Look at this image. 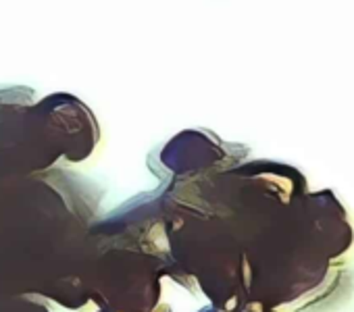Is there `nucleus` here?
Masks as SVG:
<instances>
[{"mask_svg": "<svg viewBox=\"0 0 354 312\" xmlns=\"http://www.w3.org/2000/svg\"><path fill=\"white\" fill-rule=\"evenodd\" d=\"M150 312H173V310H171V306H169V304H158V306H156V308H152Z\"/></svg>", "mask_w": 354, "mask_h": 312, "instance_id": "0eeeda50", "label": "nucleus"}, {"mask_svg": "<svg viewBox=\"0 0 354 312\" xmlns=\"http://www.w3.org/2000/svg\"><path fill=\"white\" fill-rule=\"evenodd\" d=\"M90 244L86 293L98 310L150 312L160 304V279L173 275L169 262L127 242L90 237Z\"/></svg>", "mask_w": 354, "mask_h": 312, "instance_id": "f03ea898", "label": "nucleus"}, {"mask_svg": "<svg viewBox=\"0 0 354 312\" xmlns=\"http://www.w3.org/2000/svg\"><path fill=\"white\" fill-rule=\"evenodd\" d=\"M232 312H279V310L273 308V306H267V304H263V302L250 300V302H244V304L236 306Z\"/></svg>", "mask_w": 354, "mask_h": 312, "instance_id": "39448f33", "label": "nucleus"}, {"mask_svg": "<svg viewBox=\"0 0 354 312\" xmlns=\"http://www.w3.org/2000/svg\"><path fill=\"white\" fill-rule=\"evenodd\" d=\"M28 175L0 198V293H28L80 310L96 202L50 177Z\"/></svg>", "mask_w": 354, "mask_h": 312, "instance_id": "f257e3e1", "label": "nucleus"}, {"mask_svg": "<svg viewBox=\"0 0 354 312\" xmlns=\"http://www.w3.org/2000/svg\"><path fill=\"white\" fill-rule=\"evenodd\" d=\"M28 175L32 173L26 171V167L17 159H13L11 154L0 150V198L7 192H11L15 186H19Z\"/></svg>", "mask_w": 354, "mask_h": 312, "instance_id": "7ed1b4c3", "label": "nucleus"}, {"mask_svg": "<svg viewBox=\"0 0 354 312\" xmlns=\"http://www.w3.org/2000/svg\"><path fill=\"white\" fill-rule=\"evenodd\" d=\"M98 312H119V310H106V308H100Z\"/></svg>", "mask_w": 354, "mask_h": 312, "instance_id": "6e6552de", "label": "nucleus"}, {"mask_svg": "<svg viewBox=\"0 0 354 312\" xmlns=\"http://www.w3.org/2000/svg\"><path fill=\"white\" fill-rule=\"evenodd\" d=\"M196 312H227V310L217 308V306H213V304H207L205 308H201V310H196Z\"/></svg>", "mask_w": 354, "mask_h": 312, "instance_id": "423d86ee", "label": "nucleus"}, {"mask_svg": "<svg viewBox=\"0 0 354 312\" xmlns=\"http://www.w3.org/2000/svg\"><path fill=\"white\" fill-rule=\"evenodd\" d=\"M0 312H50V308L40 295L0 293Z\"/></svg>", "mask_w": 354, "mask_h": 312, "instance_id": "20e7f679", "label": "nucleus"}]
</instances>
